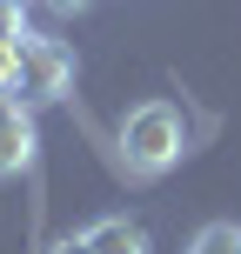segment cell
<instances>
[{
	"mask_svg": "<svg viewBox=\"0 0 241 254\" xmlns=\"http://www.w3.org/2000/svg\"><path fill=\"white\" fill-rule=\"evenodd\" d=\"M188 147V127H181V107L167 101H141L121 114V161L134 174H167Z\"/></svg>",
	"mask_w": 241,
	"mask_h": 254,
	"instance_id": "cell-1",
	"label": "cell"
},
{
	"mask_svg": "<svg viewBox=\"0 0 241 254\" xmlns=\"http://www.w3.org/2000/svg\"><path fill=\"white\" fill-rule=\"evenodd\" d=\"M74 94V54L61 40H27L20 47V101L27 107H54Z\"/></svg>",
	"mask_w": 241,
	"mask_h": 254,
	"instance_id": "cell-2",
	"label": "cell"
},
{
	"mask_svg": "<svg viewBox=\"0 0 241 254\" xmlns=\"http://www.w3.org/2000/svg\"><path fill=\"white\" fill-rule=\"evenodd\" d=\"M34 147H40L34 107H27V101H0V181L27 174V167H34Z\"/></svg>",
	"mask_w": 241,
	"mask_h": 254,
	"instance_id": "cell-3",
	"label": "cell"
},
{
	"mask_svg": "<svg viewBox=\"0 0 241 254\" xmlns=\"http://www.w3.org/2000/svg\"><path fill=\"white\" fill-rule=\"evenodd\" d=\"M80 241H87L94 254H148V228H141V221H127V214H101Z\"/></svg>",
	"mask_w": 241,
	"mask_h": 254,
	"instance_id": "cell-4",
	"label": "cell"
},
{
	"mask_svg": "<svg viewBox=\"0 0 241 254\" xmlns=\"http://www.w3.org/2000/svg\"><path fill=\"white\" fill-rule=\"evenodd\" d=\"M188 254H241V228L235 221H208V228L188 241Z\"/></svg>",
	"mask_w": 241,
	"mask_h": 254,
	"instance_id": "cell-5",
	"label": "cell"
},
{
	"mask_svg": "<svg viewBox=\"0 0 241 254\" xmlns=\"http://www.w3.org/2000/svg\"><path fill=\"white\" fill-rule=\"evenodd\" d=\"M20 40H34L27 34V7L20 0H0V47H20Z\"/></svg>",
	"mask_w": 241,
	"mask_h": 254,
	"instance_id": "cell-6",
	"label": "cell"
},
{
	"mask_svg": "<svg viewBox=\"0 0 241 254\" xmlns=\"http://www.w3.org/2000/svg\"><path fill=\"white\" fill-rule=\"evenodd\" d=\"M20 47H27V40H20ZM20 47H0V101L20 87Z\"/></svg>",
	"mask_w": 241,
	"mask_h": 254,
	"instance_id": "cell-7",
	"label": "cell"
},
{
	"mask_svg": "<svg viewBox=\"0 0 241 254\" xmlns=\"http://www.w3.org/2000/svg\"><path fill=\"white\" fill-rule=\"evenodd\" d=\"M40 7H47V13H61V20H67V13H87L94 0H40Z\"/></svg>",
	"mask_w": 241,
	"mask_h": 254,
	"instance_id": "cell-8",
	"label": "cell"
},
{
	"mask_svg": "<svg viewBox=\"0 0 241 254\" xmlns=\"http://www.w3.org/2000/svg\"><path fill=\"white\" fill-rule=\"evenodd\" d=\"M47 254H94V248H87V241H80V234H67V241H54Z\"/></svg>",
	"mask_w": 241,
	"mask_h": 254,
	"instance_id": "cell-9",
	"label": "cell"
}]
</instances>
